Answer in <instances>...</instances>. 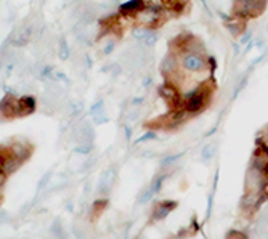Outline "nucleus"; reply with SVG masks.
<instances>
[{
	"label": "nucleus",
	"instance_id": "f257e3e1",
	"mask_svg": "<svg viewBox=\"0 0 268 239\" xmlns=\"http://www.w3.org/2000/svg\"><path fill=\"white\" fill-rule=\"evenodd\" d=\"M212 88H214L212 80L205 82V84H202L199 88H196L193 93H190V95H187V97L182 98V108L190 116L201 113L202 109L209 105L210 97H212Z\"/></svg>",
	"mask_w": 268,
	"mask_h": 239
},
{
	"label": "nucleus",
	"instance_id": "f03ea898",
	"mask_svg": "<svg viewBox=\"0 0 268 239\" xmlns=\"http://www.w3.org/2000/svg\"><path fill=\"white\" fill-rule=\"evenodd\" d=\"M178 55V61H180V67L188 74L201 72L209 69V60L205 58V55H198L191 52H175Z\"/></svg>",
	"mask_w": 268,
	"mask_h": 239
},
{
	"label": "nucleus",
	"instance_id": "7ed1b4c3",
	"mask_svg": "<svg viewBox=\"0 0 268 239\" xmlns=\"http://www.w3.org/2000/svg\"><path fill=\"white\" fill-rule=\"evenodd\" d=\"M134 18L140 26H145L151 29V27L159 26L164 21V18H166V8H156V6L143 5L134 15Z\"/></svg>",
	"mask_w": 268,
	"mask_h": 239
},
{
	"label": "nucleus",
	"instance_id": "20e7f679",
	"mask_svg": "<svg viewBox=\"0 0 268 239\" xmlns=\"http://www.w3.org/2000/svg\"><path fill=\"white\" fill-rule=\"evenodd\" d=\"M265 181H267V170L256 167V166H249L246 172V180H244V193H257V194H264V188H265Z\"/></svg>",
	"mask_w": 268,
	"mask_h": 239
},
{
	"label": "nucleus",
	"instance_id": "39448f33",
	"mask_svg": "<svg viewBox=\"0 0 268 239\" xmlns=\"http://www.w3.org/2000/svg\"><path fill=\"white\" fill-rule=\"evenodd\" d=\"M265 2L267 0H235V15L243 19L257 18L264 13Z\"/></svg>",
	"mask_w": 268,
	"mask_h": 239
},
{
	"label": "nucleus",
	"instance_id": "423d86ee",
	"mask_svg": "<svg viewBox=\"0 0 268 239\" xmlns=\"http://www.w3.org/2000/svg\"><path fill=\"white\" fill-rule=\"evenodd\" d=\"M182 71V67H180V61H178V55L172 50L169 55H166L162 60V63H161V72L166 76L167 80H170L172 77L175 76V74H178Z\"/></svg>",
	"mask_w": 268,
	"mask_h": 239
},
{
	"label": "nucleus",
	"instance_id": "0eeeda50",
	"mask_svg": "<svg viewBox=\"0 0 268 239\" xmlns=\"http://www.w3.org/2000/svg\"><path fill=\"white\" fill-rule=\"evenodd\" d=\"M0 118L3 120L18 118V98L13 95H5L0 101Z\"/></svg>",
	"mask_w": 268,
	"mask_h": 239
},
{
	"label": "nucleus",
	"instance_id": "6e6552de",
	"mask_svg": "<svg viewBox=\"0 0 268 239\" xmlns=\"http://www.w3.org/2000/svg\"><path fill=\"white\" fill-rule=\"evenodd\" d=\"M5 148H6V151H8V154H11L13 158L19 159L21 162L27 161L29 159V156L32 154V146L27 141H23V140L11 141L10 145L5 146Z\"/></svg>",
	"mask_w": 268,
	"mask_h": 239
},
{
	"label": "nucleus",
	"instance_id": "1a4fd4ad",
	"mask_svg": "<svg viewBox=\"0 0 268 239\" xmlns=\"http://www.w3.org/2000/svg\"><path fill=\"white\" fill-rule=\"evenodd\" d=\"M175 207H177V202L175 201H161V202H157V204H154V207H153L151 218H153V222H161L166 217H169L170 212Z\"/></svg>",
	"mask_w": 268,
	"mask_h": 239
},
{
	"label": "nucleus",
	"instance_id": "9d476101",
	"mask_svg": "<svg viewBox=\"0 0 268 239\" xmlns=\"http://www.w3.org/2000/svg\"><path fill=\"white\" fill-rule=\"evenodd\" d=\"M37 108V101L34 97H21L18 98V118H26L32 114Z\"/></svg>",
	"mask_w": 268,
	"mask_h": 239
},
{
	"label": "nucleus",
	"instance_id": "9b49d317",
	"mask_svg": "<svg viewBox=\"0 0 268 239\" xmlns=\"http://www.w3.org/2000/svg\"><path fill=\"white\" fill-rule=\"evenodd\" d=\"M114 180H116V174L114 170H106L105 174L101 175V180H100V186H98V191L101 196H108L111 193V189L114 186Z\"/></svg>",
	"mask_w": 268,
	"mask_h": 239
},
{
	"label": "nucleus",
	"instance_id": "f8f14e48",
	"mask_svg": "<svg viewBox=\"0 0 268 239\" xmlns=\"http://www.w3.org/2000/svg\"><path fill=\"white\" fill-rule=\"evenodd\" d=\"M244 21H246V19L239 18V16L231 18V19H228V21H226V29L230 31L231 36H235V37L241 36V34L244 32V27H246Z\"/></svg>",
	"mask_w": 268,
	"mask_h": 239
},
{
	"label": "nucleus",
	"instance_id": "ddd939ff",
	"mask_svg": "<svg viewBox=\"0 0 268 239\" xmlns=\"http://www.w3.org/2000/svg\"><path fill=\"white\" fill-rule=\"evenodd\" d=\"M23 166V162L19 161V159H16V158H13L11 154H8L5 158V161H3V164H2V172L6 175V177H10L11 174H15L16 170Z\"/></svg>",
	"mask_w": 268,
	"mask_h": 239
},
{
	"label": "nucleus",
	"instance_id": "4468645a",
	"mask_svg": "<svg viewBox=\"0 0 268 239\" xmlns=\"http://www.w3.org/2000/svg\"><path fill=\"white\" fill-rule=\"evenodd\" d=\"M143 6L141 0H129L127 3L121 5V15L124 16H134L136 11Z\"/></svg>",
	"mask_w": 268,
	"mask_h": 239
},
{
	"label": "nucleus",
	"instance_id": "2eb2a0df",
	"mask_svg": "<svg viewBox=\"0 0 268 239\" xmlns=\"http://www.w3.org/2000/svg\"><path fill=\"white\" fill-rule=\"evenodd\" d=\"M106 206H108V201H106V199H98V201L93 202V206H92V209H90V215H92L93 220H95L97 217H100L103 212H105Z\"/></svg>",
	"mask_w": 268,
	"mask_h": 239
},
{
	"label": "nucleus",
	"instance_id": "dca6fc26",
	"mask_svg": "<svg viewBox=\"0 0 268 239\" xmlns=\"http://www.w3.org/2000/svg\"><path fill=\"white\" fill-rule=\"evenodd\" d=\"M50 231H52V235L55 239H66V235H65V228H63V225H61L60 220H55L52 223V227H50Z\"/></svg>",
	"mask_w": 268,
	"mask_h": 239
},
{
	"label": "nucleus",
	"instance_id": "f3484780",
	"mask_svg": "<svg viewBox=\"0 0 268 239\" xmlns=\"http://www.w3.org/2000/svg\"><path fill=\"white\" fill-rule=\"evenodd\" d=\"M166 179H167V174H161V175H157L153 181H151L149 188L153 189L154 194L161 193V189H162V186H164V181H166Z\"/></svg>",
	"mask_w": 268,
	"mask_h": 239
},
{
	"label": "nucleus",
	"instance_id": "a211bd4d",
	"mask_svg": "<svg viewBox=\"0 0 268 239\" xmlns=\"http://www.w3.org/2000/svg\"><path fill=\"white\" fill-rule=\"evenodd\" d=\"M214 154H215V145H214V143H209V145H205L202 148V151H201V156H202L204 161H210L212 158H214Z\"/></svg>",
	"mask_w": 268,
	"mask_h": 239
},
{
	"label": "nucleus",
	"instance_id": "6ab92c4d",
	"mask_svg": "<svg viewBox=\"0 0 268 239\" xmlns=\"http://www.w3.org/2000/svg\"><path fill=\"white\" fill-rule=\"evenodd\" d=\"M153 196H154L153 189H151V188L148 186L146 189H143L141 193H140V196H138V202H140V204H146V202H149L151 199H153Z\"/></svg>",
	"mask_w": 268,
	"mask_h": 239
},
{
	"label": "nucleus",
	"instance_id": "aec40b11",
	"mask_svg": "<svg viewBox=\"0 0 268 239\" xmlns=\"http://www.w3.org/2000/svg\"><path fill=\"white\" fill-rule=\"evenodd\" d=\"M149 32H151L149 27L140 26V27H135V29H134V36H135V39H138V40H145V37L148 36Z\"/></svg>",
	"mask_w": 268,
	"mask_h": 239
},
{
	"label": "nucleus",
	"instance_id": "412c9836",
	"mask_svg": "<svg viewBox=\"0 0 268 239\" xmlns=\"http://www.w3.org/2000/svg\"><path fill=\"white\" fill-rule=\"evenodd\" d=\"M156 42H157V34H156L154 31H151L148 36L145 37V40H141V44H143V47H145V49H149V47H153Z\"/></svg>",
	"mask_w": 268,
	"mask_h": 239
},
{
	"label": "nucleus",
	"instance_id": "4be33fe9",
	"mask_svg": "<svg viewBox=\"0 0 268 239\" xmlns=\"http://www.w3.org/2000/svg\"><path fill=\"white\" fill-rule=\"evenodd\" d=\"M60 57H61V60H67V58H69V47H67V44L65 42V40L60 45Z\"/></svg>",
	"mask_w": 268,
	"mask_h": 239
},
{
	"label": "nucleus",
	"instance_id": "5701e85b",
	"mask_svg": "<svg viewBox=\"0 0 268 239\" xmlns=\"http://www.w3.org/2000/svg\"><path fill=\"white\" fill-rule=\"evenodd\" d=\"M143 5L146 6H156V8H164V0H141Z\"/></svg>",
	"mask_w": 268,
	"mask_h": 239
},
{
	"label": "nucleus",
	"instance_id": "b1692460",
	"mask_svg": "<svg viewBox=\"0 0 268 239\" xmlns=\"http://www.w3.org/2000/svg\"><path fill=\"white\" fill-rule=\"evenodd\" d=\"M259 145H262V146H268V125L262 130V133H260V138H259Z\"/></svg>",
	"mask_w": 268,
	"mask_h": 239
},
{
	"label": "nucleus",
	"instance_id": "393cba45",
	"mask_svg": "<svg viewBox=\"0 0 268 239\" xmlns=\"http://www.w3.org/2000/svg\"><path fill=\"white\" fill-rule=\"evenodd\" d=\"M114 47H116V39L111 37V39H109L108 42H106L105 49H103V53H105V55H109V53H111V52L114 50Z\"/></svg>",
	"mask_w": 268,
	"mask_h": 239
},
{
	"label": "nucleus",
	"instance_id": "a878e982",
	"mask_svg": "<svg viewBox=\"0 0 268 239\" xmlns=\"http://www.w3.org/2000/svg\"><path fill=\"white\" fill-rule=\"evenodd\" d=\"M226 239H247V236L243 231H230V233L226 235Z\"/></svg>",
	"mask_w": 268,
	"mask_h": 239
},
{
	"label": "nucleus",
	"instance_id": "bb28decb",
	"mask_svg": "<svg viewBox=\"0 0 268 239\" xmlns=\"http://www.w3.org/2000/svg\"><path fill=\"white\" fill-rule=\"evenodd\" d=\"M90 151H92V145H77V148H75V153L88 154Z\"/></svg>",
	"mask_w": 268,
	"mask_h": 239
},
{
	"label": "nucleus",
	"instance_id": "cd10ccee",
	"mask_svg": "<svg viewBox=\"0 0 268 239\" xmlns=\"http://www.w3.org/2000/svg\"><path fill=\"white\" fill-rule=\"evenodd\" d=\"M180 158H182V154H174V156H167V158L162 161V166H166V167H167V166H170V164L174 162V161L180 159Z\"/></svg>",
	"mask_w": 268,
	"mask_h": 239
},
{
	"label": "nucleus",
	"instance_id": "c85d7f7f",
	"mask_svg": "<svg viewBox=\"0 0 268 239\" xmlns=\"http://www.w3.org/2000/svg\"><path fill=\"white\" fill-rule=\"evenodd\" d=\"M154 138H156V133H154V132H146L145 135L138 138V143H145V141H148V140H154Z\"/></svg>",
	"mask_w": 268,
	"mask_h": 239
},
{
	"label": "nucleus",
	"instance_id": "c756f323",
	"mask_svg": "<svg viewBox=\"0 0 268 239\" xmlns=\"http://www.w3.org/2000/svg\"><path fill=\"white\" fill-rule=\"evenodd\" d=\"M251 37H252L251 32H244V36H241V40H239V42H241V45H246L251 40Z\"/></svg>",
	"mask_w": 268,
	"mask_h": 239
},
{
	"label": "nucleus",
	"instance_id": "7c9ffc66",
	"mask_svg": "<svg viewBox=\"0 0 268 239\" xmlns=\"http://www.w3.org/2000/svg\"><path fill=\"white\" fill-rule=\"evenodd\" d=\"M264 196L268 199V169H267V181H265V188H264Z\"/></svg>",
	"mask_w": 268,
	"mask_h": 239
},
{
	"label": "nucleus",
	"instance_id": "2f4dec72",
	"mask_svg": "<svg viewBox=\"0 0 268 239\" xmlns=\"http://www.w3.org/2000/svg\"><path fill=\"white\" fill-rule=\"evenodd\" d=\"M130 133H132V132H130V128H126V136H127V138H130Z\"/></svg>",
	"mask_w": 268,
	"mask_h": 239
}]
</instances>
